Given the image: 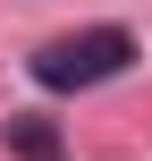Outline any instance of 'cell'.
Segmentation results:
<instances>
[{"instance_id":"6da1fadb","label":"cell","mask_w":152,"mask_h":161,"mask_svg":"<svg viewBox=\"0 0 152 161\" xmlns=\"http://www.w3.org/2000/svg\"><path fill=\"white\" fill-rule=\"evenodd\" d=\"M135 68V34L127 25H85V34H59L34 51V85L51 93H85V85H110Z\"/></svg>"},{"instance_id":"7a4b0ae2","label":"cell","mask_w":152,"mask_h":161,"mask_svg":"<svg viewBox=\"0 0 152 161\" xmlns=\"http://www.w3.org/2000/svg\"><path fill=\"white\" fill-rule=\"evenodd\" d=\"M0 144L17 161H68V136L42 119V110H8V127H0Z\"/></svg>"}]
</instances>
